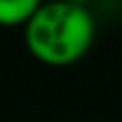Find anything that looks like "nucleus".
<instances>
[{
  "label": "nucleus",
  "mask_w": 122,
  "mask_h": 122,
  "mask_svg": "<svg viewBox=\"0 0 122 122\" xmlns=\"http://www.w3.org/2000/svg\"><path fill=\"white\" fill-rule=\"evenodd\" d=\"M96 21L87 5L49 0L24 26L28 52L47 66H71L94 45Z\"/></svg>",
  "instance_id": "f257e3e1"
},
{
  "label": "nucleus",
  "mask_w": 122,
  "mask_h": 122,
  "mask_svg": "<svg viewBox=\"0 0 122 122\" xmlns=\"http://www.w3.org/2000/svg\"><path fill=\"white\" fill-rule=\"evenodd\" d=\"M45 0H0V26H26Z\"/></svg>",
  "instance_id": "f03ea898"
},
{
  "label": "nucleus",
  "mask_w": 122,
  "mask_h": 122,
  "mask_svg": "<svg viewBox=\"0 0 122 122\" xmlns=\"http://www.w3.org/2000/svg\"><path fill=\"white\" fill-rule=\"evenodd\" d=\"M71 2H77V5H87L89 0H71Z\"/></svg>",
  "instance_id": "7ed1b4c3"
}]
</instances>
